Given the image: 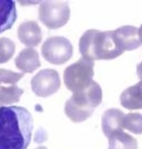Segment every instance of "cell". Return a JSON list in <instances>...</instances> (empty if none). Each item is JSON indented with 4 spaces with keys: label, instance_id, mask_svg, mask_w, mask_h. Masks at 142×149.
Masks as SVG:
<instances>
[{
    "label": "cell",
    "instance_id": "obj_16",
    "mask_svg": "<svg viewBox=\"0 0 142 149\" xmlns=\"http://www.w3.org/2000/svg\"><path fill=\"white\" fill-rule=\"evenodd\" d=\"M123 129L131 131L136 135H142V115L138 112H131L124 116Z\"/></svg>",
    "mask_w": 142,
    "mask_h": 149
},
{
    "label": "cell",
    "instance_id": "obj_20",
    "mask_svg": "<svg viewBox=\"0 0 142 149\" xmlns=\"http://www.w3.org/2000/svg\"><path fill=\"white\" fill-rule=\"evenodd\" d=\"M139 38H140V41H141V44H142V25H141V27L139 28Z\"/></svg>",
    "mask_w": 142,
    "mask_h": 149
},
{
    "label": "cell",
    "instance_id": "obj_8",
    "mask_svg": "<svg viewBox=\"0 0 142 149\" xmlns=\"http://www.w3.org/2000/svg\"><path fill=\"white\" fill-rule=\"evenodd\" d=\"M113 36L117 45L123 51L136 49L142 45L139 38V29L134 26H122L113 30Z\"/></svg>",
    "mask_w": 142,
    "mask_h": 149
},
{
    "label": "cell",
    "instance_id": "obj_2",
    "mask_svg": "<svg viewBox=\"0 0 142 149\" xmlns=\"http://www.w3.org/2000/svg\"><path fill=\"white\" fill-rule=\"evenodd\" d=\"M79 49L82 58L90 61L110 60L123 54V50L116 42L112 30L86 31L80 38Z\"/></svg>",
    "mask_w": 142,
    "mask_h": 149
},
{
    "label": "cell",
    "instance_id": "obj_6",
    "mask_svg": "<svg viewBox=\"0 0 142 149\" xmlns=\"http://www.w3.org/2000/svg\"><path fill=\"white\" fill-rule=\"evenodd\" d=\"M43 58L52 65H62L72 57L73 48L67 38L55 36L48 38L41 47Z\"/></svg>",
    "mask_w": 142,
    "mask_h": 149
},
{
    "label": "cell",
    "instance_id": "obj_15",
    "mask_svg": "<svg viewBox=\"0 0 142 149\" xmlns=\"http://www.w3.org/2000/svg\"><path fill=\"white\" fill-rule=\"evenodd\" d=\"M24 90L21 88L17 87L16 85H11L9 87H0V104L2 105H9L16 102L20 99L22 96Z\"/></svg>",
    "mask_w": 142,
    "mask_h": 149
},
{
    "label": "cell",
    "instance_id": "obj_13",
    "mask_svg": "<svg viewBox=\"0 0 142 149\" xmlns=\"http://www.w3.org/2000/svg\"><path fill=\"white\" fill-rule=\"evenodd\" d=\"M17 19L16 3L11 0H0V33L10 29Z\"/></svg>",
    "mask_w": 142,
    "mask_h": 149
},
{
    "label": "cell",
    "instance_id": "obj_3",
    "mask_svg": "<svg viewBox=\"0 0 142 149\" xmlns=\"http://www.w3.org/2000/svg\"><path fill=\"white\" fill-rule=\"evenodd\" d=\"M102 90L98 82L92 81L80 91L73 93L64 106V112L74 123H81L89 118L94 109L101 104Z\"/></svg>",
    "mask_w": 142,
    "mask_h": 149
},
{
    "label": "cell",
    "instance_id": "obj_18",
    "mask_svg": "<svg viewBox=\"0 0 142 149\" xmlns=\"http://www.w3.org/2000/svg\"><path fill=\"white\" fill-rule=\"evenodd\" d=\"M24 77V74H18L11 70L0 68V84H8V85H15Z\"/></svg>",
    "mask_w": 142,
    "mask_h": 149
},
{
    "label": "cell",
    "instance_id": "obj_19",
    "mask_svg": "<svg viewBox=\"0 0 142 149\" xmlns=\"http://www.w3.org/2000/svg\"><path fill=\"white\" fill-rule=\"evenodd\" d=\"M136 74H138V77L142 80V61L136 66Z\"/></svg>",
    "mask_w": 142,
    "mask_h": 149
},
{
    "label": "cell",
    "instance_id": "obj_7",
    "mask_svg": "<svg viewBox=\"0 0 142 149\" xmlns=\"http://www.w3.org/2000/svg\"><path fill=\"white\" fill-rule=\"evenodd\" d=\"M61 80L58 71L53 69H43L31 80L32 91L38 97H49L59 90Z\"/></svg>",
    "mask_w": 142,
    "mask_h": 149
},
{
    "label": "cell",
    "instance_id": "obj_5",
    "mask_svg": "<svg viewBox=\"0 0 142 149\" xmlns=\"http://www.w3.org/2000/svg\"><path fill=\"white\" fill-rule=\"evenodd\" d=\"M70 18V8L67 2L44 1L39 8V20L49 29L61 28Z\"/></svg>",
    "mask_w": 142,
    "mask_h": 149
},
{
    "label": "cell",
    "instance_id": "obj_11",
    "mask_svg": "<svg viewBox=\"0 0 142 149\" xmlns=\"http://www.w3.org/2000/svg\"><path fill=\"white\" fill-rule=\"evenodd\" d=\"M15 65L19 70L24 72H33L41 66L38 51L33 48H25L17 56Z\"/></svg>",
    "mask_w": 142,
    "mask_h": 149
},
{
    "label": "cell",
    "instance_id": "obj_17",
    "mask_svg": "<svg viewBox=\"0 0 142 149\" xmlns=\"http://www.w3.org/2000/svg\"><path fill=\"white\" fill-rule=\"evenodd\" d=\"M16 46L12 40L8 38H0V63H5L12 58Z\"/></svg>",
    "mask_w": 142,
    "mask_h": 149
},
{
    "label": "cell",
    "instance_id": "obj_21",
    "mask_svg": "<svg viewBox=\"0 0 142 149\" xmlns=\"http://www.w3.org/2000/svg\"><path fill=\"white\" fill-rule=\"evenodd\" d=\"M36 149H48L47 147H43V146H40V147H38V148H36Z\"/></svg>",
    "mask_w": 142,
    "mask_h": 149
},
{
    "label": "cell",
    "instance_id": "obj_9",
    "mask_svg": "<svg viewBox=\"0 0 142 149\" xmlns=\"http://www.w3.org/2000/svg\"><path fill=\"white\" fill-rule=\"evenodd\" d=\"M124 116L125 115L120 109L111 108L105 111L101 124H102V131L108 138L123 130Z\"/></svg>",
    "mask_w": 142,
    "mask_h": 149
},
{
    "label": "cell",
    "instance_id": "obj_1",
    "mask_svg": "<svg viewBox=\"0 0 142 149\" xmlns=\"http://www.w3.org/2000/svg\"><path fill=\"white\" fill-rule=\"evenodd\" d=\"M32 128V116L26 108L0 107V149H27Z\"/></svg>",
    "mask_w": 142,
    "mask_h": 149
},
{
    "label": "cell",
    "instance_id": "obj_22",
    "mask_svg": "<svg viewBox=\"0 0 142 149\" xmlns=\"http://www.w3.org/2000/svg\"><path fill=\"white\" fill-rule=\"evenodd\" d=\"M0 107H1V106H0Z\"/></svg>",
    "mask_w": 142,
    "mask_h": 149
},
{
    "label": "cell",
    "instance_id": "obj_14",
    "mask_svg": "<svg viewBox=\"0 0 142 149\" xmlns=\"http://www.w3.org/2000/svg\"><path fill=\"white\" fill-rule=\"evenodd\" d=\"M109 149H138V141L129 134L121 131L109 138Z\"/></svg>",
    "mask_w": 142,
    "mask_h": 149
},
{
    "label": "cell",
    "instance_id": "obj_12",
    "mask_svg": "<svg viewBox=\"0 0 142 149\" xmlns=\"http://www.w3.org/2000/svg\"><path fill=\"white\" fill-rule=\"evenodd\" d=\"M120 102L122 107L129 110L142 109V80L122 91Z\"/></svg>",
    "mask_w": 142,
    "mask_h": 149
},
{
    "label": "cell",
    "instance_id": "obj_10",
    "mask_svg": "<svg viewBox=\"0 0 142 149\" xmlns=\"http://www.w3.org/2000/svg\"><path fill=\"white\" fill-rule=\"evenodd\" d=\"M18 38L27 47H36L40 44L42 33L37 21H25L18 28Z\"/></svg>",
    "mask_w": 142,
    "mask_h": 149
},
{
    "label": "cell",
    "instance_id": "obj_4",
    "mask_svg": "<svg viewBox=\"0 0 142 149\" xmlns=\"http://www.w3.org/2000/svg\"><path fill=\"white\" fill-rule=\"evenodd\" d=\"M93 61L82 58L67 67L63 72L66 87L72 93L80 91L88 87L93 81Z\"/></svg>",
    "mask_w": 142,
    "mask_h": 149
}]
</instances>
